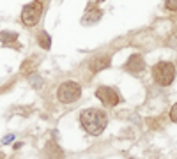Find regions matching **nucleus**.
<instances>
[{
  "label": "nucleus",
  "mask_w": 177,
  "mask_h": 159,
  "mask_svg": "<svg viewBox=\"0 0 177 159\" xmlns=\"http://www.w3.org/2000/svg\"><path fill=\"white\" fill-rule=\"evenodd\" d=\"M80 124L87 134L91 136H99L106 129L108 117L106 111L101 108H87L80 113Z\"/></svg>",
  "instance_id": "f257e3e1"
},
{
  "label": "nucleus",
  "mask_w": 177,
  "mask_h": 159,
  "mask_svg": "<svg viewBox=\"0 0 177 159\" xmlns=\"http://www.w3.org/2000/svg\"><path fill=\"white\" fill-rule=\"evenodd\" d=\"M42 11H44V4L42 0H32L30 4H27L25 7L21 9V14H20V21L25 25V27H35L39 20L42 16Z\"/></svg>",
  "instance_id": "f03ea898"
},
{
  "label": "nucleus",
  "mask_w": 177,
  "mask_h": 159,
  "mask_svg": "<svg viewBox=\"0 0 177 159\" xmlns=\"http://www.w3.org/2000/svg\"><path fill=\"white\" fill-rule=\"evenodd\" d=\"M152 78L158 85L161 87H168L170 83L175 80V65L172 62H167V60H161L152 67Z\"/></svg>",
  "instance_id": "7ed1b4c3"
},
{
  "label": "nucleus",
  "mask_w": 177,
  "mask_h": 159,
  "mask_svg": "<svg viewBox=\"0 0 177 159\" xmlns=\"http://www.w3.org/2000/svg\"><path fill=\"white\" fill-rule=\"evenodd\" d=\"M82 97V87L78 85L76 81H64L58 85L57 88V99L62 104H71V103L78 101Z\"/></svg>",
  "instance_id": "20e7f679"
},
{
  "label": "nucleus",
  "mask_w": 177,
  "mask_h": 159,
  "mask_svg": "<svg viewBox=\"0 0 177 159\" xmlns=\"http://www.w3.org/2000/svg\"><path fill=\"white\" fill-rule=\"evenodd\" d=\"M96 97H98L105 106H110V108L117 106V104L120 103L119 92H117L115 88H112V87H106V85L98 87V90H96Z\"/></svg>",
  "instance_id": "39448f33"
},
{
  "label": "nucleus",
  "mask_w": 177,
  "mask_h": 159,
  "mask_svg": "<svg viewBox=\"0 0 177 159\" xmlns=\"http://www.w3.org/2000/svg\"><path fill=\"white\" fill-rule=\"evenodd\" d=\"M124 69H126L129 74H140V72L145 71V60L140 53H133L129 55V58L126 60L124 64Z\"/></svg>",
  "instance_id": "423d86ee"
},
{
  "label": "nucleus",
  "mask_w": 177,
  "mask_h": 159,
  "mask_svg": "<svg viewBox=\"0 0 177 159\" xmlns=\"http://www.w3.org/2000/svg\"><path fill=\"white\" fill-rule=\"evenodd\" d=\"M103 16V11L98 7V4H92L89 2L87 4V9H85V14L82 18V23L83 25H92V23H98Z\"/></svg>",
  "instance_id": "0eeeda50"
},
{
  "label": "nucleus",
  "mask_w": 177,
  "mask_h": 159,
  "mask_svg": "<svg viewBox=\"0 0 177 159\" xmlns=\"http://www.w3.org/2000/svg\"><path fill=\"white\" fill-rule=\"evenodd\" d=\"M110 64H112V55H98L89 62V69H91L92 74H96V72L110 67Z\"/></svg>",
  "instance_id": "6e6552de"
},
{
  "label": "nucleus",
  "mask_w": 177,
  "mask_h": 159,
  "mask_svg": "<svg viewBox=\"0 0 177 159\" xmlns=\"http://www.w3.org/2000/svg\"><path fill=\"white\" fill-rule=\"evenodd\" d=\"M18 32H13V30H0V43L9 46V48H20L18 44Z\"/></svg>",
  "instance_id": "1a4fd4ad"
},
{
  "label": "nucleus",
  "mask_w": 177,
  "mask_h": 159,
  "mask_svg": "<svg viewBox=\"0 0 177 159\" xmlns=\"http://www.w3.org/2000/svg\"><path fill=\"white\" fill-rule=\"evenodd\" d=\"M44 159H64V150L55 142H48L44 147Z\"/></svg>",
  "instance_id": "9d476101"
},
{
  "label": "nucleus",
  "mask_w": 177,
  "mask_h": 159,
  "mask_svg": "<svg viewBox=\"0 0 177 159\" xmlns=\"http://www.w3.org/2000/svg\"><path fill=\"white\" fill-rule=\"evenodd\" d=\"M35 41H37V44L41 46L42 50H50V48H51V37H50V34L46 30H41V32L35 36Z\"/></svg>",
  "instance_id": "9b49d317"
},
{
  "label": "nucleus",
  "mask_w": 177,
  "mask_h": 159,
  "mask_svg": "<svg viewBox=\"0 0 177 159\" xmlns=\"http://www.w3.org/2000/svg\"><path fill=\"white\" fill-rule=\"evenodd\" d=\"M35 69H37V65H35V62L32 60V58H27L23 64H21L20 67V72L23 74V76H30L32 72H35Z\"/></svg>",
  "instance_id": "f8f14e48"
},
{
  "label": "nucleus",
  "mask_w": 177,
  "mask_h": 159,
  "mask_svg": "<svg viewBox=\"0 0 177 159\" xmlns=\"http://www.w3.org/2000/svg\"><path fill=\"white\" fill-rule=\"evenodd\" d=\"M165 9L170 13H177V0H165Z\"/></svg>",
  "instance_id": "ddd939ff"
},
{
  "label": "nucleus",
  "mask_w": 177,
  "mask_h": 159,
  "mask_svg": "<svg viewBox=\"0 0 177 159\" xmlns=\"http://www.w3.org/2000/svg\"><path fill=\"white\" fill-rule=\"evenodd\" d=\"M170 120L177 124V103L172 106V108H170Z\"/></svg>",
  "instance_id": "4468645a"
},
{
  "label": "nucleus",
  "mask_w": 177,
  "mask_h": 159,
  "mask_svg": "<svg viewBox=\"0 0 177 159\" xmlns=\"http://www.w3.org/2000/svg\"><path fill=\"white\" fill-rule=\"evenodd\" d=\"M14 134H6V136L2 138V145H9V143H13L14 142Z\"/></svg>",
  "instance_id": "2eb2a0df"
},
{
  "label": "nucleus",
  "mask_w": 177,
  "mask_h": 159,
  "mask_svg": "<svg viewBox=\"0 0 177 159\" xmlns=\"http://www.w3.org/2000/svg\"><path fill=\"white\" fill-rule=\"evenodd\" d=\"M13 149H14V150H18V149H21V143H20V142H18V143H14V147H13Z\"/></svg>",
  "instance_id": "dca6fc26"
},
{
  "label": "nucleus",
  "mask_w": 177,
  "mask_h": 159,
  "mask_svg": "<svg viewBox=\"0 0 177 159\" xmlns=\"http://www.w3.org/2000/svg\"><path fill=\"white\" fill-rule=\"evenodd\" d=\"M101 2H106V0H96V4H101Z\"/></svg>",
  "instance_id": "f3484780"
},
{
  "label": "nucleus",
  "mask_w": 177,
  "mask_h": 159,
  "mask_svg": "<svg viewBox=\"0 0 177 159\" xmlns=\"http://www.w3.org/2000/svg\"><path fill=\"white\" fill-rule=\"evenodd\" d=\"M174 36H175V39H177V27H175V32H174Z\"/></svg>",
  "instance_id": "a211bd4d"
}]
</instances>
